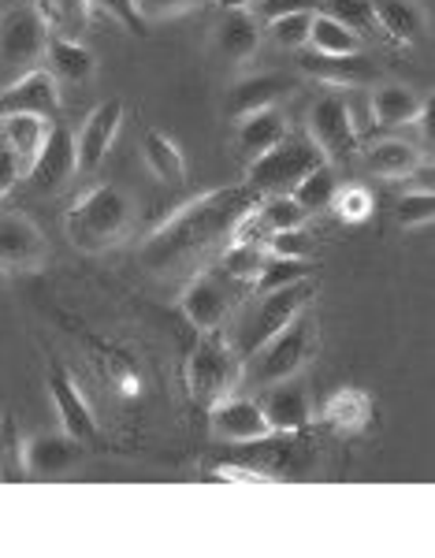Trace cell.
Wrapping results in <instances>:
<instances>
[{
	"instance_id": "f6af8a7d",
	"label": "cell",
	"mask_w": 435,
	"mask_h": 558,
	"mask_svg": "<svg viewBox=\"0 0 435 558\" xmlns=\"http://www.w3.org/2000/svg\"><path fill=\"white\" fill-rule=\"evenodd\" d=\"M26 179V165L8 146H0V202Z\"/></svg>"
},
{
	"instance_id": "6da1fadb",
	"label": "cell",
	"mask_w": 435,
	"mask_h": 558,
	"mask_svg": "<svg viewBox=\"0 0 435 558\" xmlns=\"http://www.w3.org/2000/svg\"><path fill=\"white\" fill-rule=\"evenodd\" d=\"M261 197L242 186H220V191H208L194 202L179 205L176 213L145 239L142 246V265L157 276L179 272V268L197 265L205 254H213L220 242L231 239V228L242 213L253 209Z\"/></svg>"
},
{
	"instance_id": "4316f807",
	"label": "cell",
	"mask_w": 435,
	"mask_h": 558,
	"mask_svg": "<svg viewBox=\"0 0 435 558\" xmlns=\"http://www.w3.org/2000/svg\"><path fill=\"white\" fill-rule=\"evenodd\" d=\"M75 439L71 436H38L26 444V476H57L75 465Z\"/></svg>"
},
{
	"instance_id": "277c9868",
	"label": "cell",
	"mask_w": 435,
	"mask_h": 558,
	"mask_svg": "<svg viewBox=\"0 0 435 558\" xmlns=\"http://www.w3.org/2000/svg\"><path fill=\"white\" fill-rule=\"evenodd\" d=\"M328 165L324 153L316 149V142L305 131H287V138L268 153H261L257 160L246 165V186L257 197L268 194H290L313 168Z\"/></svg>"
},
{
	"instance_id": "5bb4252c",
	"label": "cell",
	"mask_w": 435,
	"mask_h": 558,
	"mask_svg": "<svg viewBox=\"0 0 435 558\" xmlns=\"http://www.w3.org/2000/svg\"><path fill=\"white\" fill-rule=\"evenodd\" d=\"M45 254H49L45 235L26 216H0V272H38L45 265Z\"/></svg>"
},
{
	"instance_id": "74e56055",
	"label": "cell",
	"mask_w": 435,
	"mask_h": 558,
	"mask_svg": "<svg viewBox=\"0 0 435 558\" xmlns=\"http://www.w3.org/2000/svg\"><path fill=\"white\" fill-rule=\"evenodd\" d=\"M435 216V194L432 191H410L402 202L395 205V220L402 228H424Z\"/></svg>"
},
{
	"instance_id": "484cf974",
	"label": "cell",
	"mask_w": 435,
	"mask_h": 558,
	"mask_svg": "<svg viewBox=\"0 0 435 558\" xmlns=\"http://www.w3.org/2000/svg\"><path fill=\"white\" fill-rule=\"evenodd\" d=\"M142 160H145V168L160 179V183H168V186L186 183V160H183V153H179V146L168 138L165 131H145Z\"/></svg>"
},
{
	"instance_id": "f546056e",
	"label": "cell",
	"mask_w": 435,
	"mask_h": 558,
	"mask_svg": "<svg viewBox=\"0 0 435 558\" xmlns=\"http://www.w3.org/2000/svg\"><path fill=\"white\" fill-rule=\"evenodd\" d=\"M265 246L261 242H228V250L220 254V272L231 276L239 287H246V291H253V283H257V272L261 265H265Z\"/></svg>"
},
{
	"instance_id": "bcb514c9",
	"label": "cell",
	"mask_w": 435,
	"mask_h": 558,
	"mask_svg": "<svg viewBox=\"0 0 435 558\" xmlns=\"http://www.w3.org/2000/svg\"><path fill=\"white\" fill-rule=\"evenodd\" d=\"M216 481H228V484H268V481H276V476L265 473V470H257V465L228 462V465H216Z\"/></svg>"
},
{
	"instance_id": "b9f144b4",
	"label": "cell",
	"mask_w": 435,
	"mask_h": 558,
	"mask_svg": "<svg viewBox=\"0 0 435 558\" xmlns=\"http://www.w3.org/2000/svg\"><path fill=\"white\" fill-rule=\"evenodd\" d=\"M89 4H97L101 12L112 15V20L120 23L126 34H138V38H142V34H149V31H145L149 23L142 20V12H138V4H134V0H89Z\"/></svg>"
},
{
	"instance_id": "f35d334b",
	"label": "cell",
	"mask_w": 435,
	"mask_h": 558,
	"mask_svg": "<svg viewBox=\"0 0 435 558\" xmlns=\"http://www.w3.org/2000/svg\"><path fill=\"white\" fill-rule=\"evenodd\" d=\"M331 209H335V216H339L342 223H361V220H368V216H373V194H368L365 186H347V191L339 186Z\"/></svg>"
},
{
	"instance_id": "836d02e7",
	"label": "cell",
	"mask_w": 435,
	"mask_h": 558,
	"mask_svg": "<svg viewBox=\"0 0 435 558\" xmlns=\"http://www.w3.org/2000/svg\"><path fill=\"white\" fill-rule=\"evenodd\" d=\"M257 209H261V220L268 223V231L305 228V220H310V213H305L302 205H298L290 194H268V197H261Z\"/></svg>"
},
{
	"instance_id": "8d00e7d4",
	"label": "cell",
	"mask_w": 435,
	"mask_h": 558,
	"mask_svg": "<svg viewBox=\"0 0 435 558\" xmlns=\"http://www.w3.org/2000/svg\"><path fill=\"white\" fill-rule=\"evenodd\" d=\"M265 254L268 257H290V260H310L313 257V239L305 235V228L271 231V235L265 239Z\"/></svg>"
},
{
	"instance_id": "5b68a950",
	"label": "cell",
	"mask_w": 435,
	"mask_h": 558,
	"mask_svg": "<svg viewBox=\"0 0 435 558\" xmlns=\"http://www.w3.org/2000/svg\"><path fill=\"white\" fill-rule=\"evenodd\" d=\"M310 354H313V320L310 310H302L287 328H279L265 347L253 350L246 362H242V384L271 387L279 380H290V376L302 373Z\"/></svg>"
},
{
	"instance_id": "7c38bea8",
	"label": "cell",
	"mask_w": 435,
	"mask_h": 558,
	"mask_svg": "<svg viewBox=\"0 0 435 558\" xmlns=\"http://www.w3.org/2000/svg\"><path fill=\"white\" fill-rule=\"evenodd\" d=\"M49 395H52V402H57L63 436H71L83 447L101 444V425H97L94 410H89V402L83 399V391H78L75 380H71V373L63 365L49 368Z\"/></svg>"
},
{
	"instance_id": "7dc6e473",
	"label": "cell",
	"mask_w": 435,
	"mask_h": 558,
	"mask_svg": "<svg viewBox=\"0 0 435 558\" xmlns=\"http://www.w3.org/2000/svg\"><path fill=\"white\" fill-rule=\"evenodd\" d=\"M216 4H220L223 12H228V8H253L257 0H216Z\"/></svg>"
},
{
	"instance_id": "7a4b0ae2",
	"label": "cell",
	"mask_w": 435,
	"mask_h": 558,
	"mask_svg": "<svg viewBox=\"0 0 435 558\" xmlns=\"http://www.w3.org/2000/svg\"><path fill=\"white\" fill-rule=\"evenodd\" d=\"M63 228H68V239L75 250L105 254L116 242H123L126 228H131V202H126L123 191L101 183L71 205L68 216H63Z\"/></svg>"
},
{
	"instance_id": "c3c4849f",
	"label": "cell",
	"mask_w": 435,
	"mask_h": 558,
	"mask_svg": "<svg viewBox=\"0 0 435 558\" xmlns=\"http://www.w3.org/2000/svg\"><path fill=\"white\" fill-rule=\"evenodd\" d=\"M0 120H4V108H0Z\"/></svg>"
},
{
	"instance_id": "30bf717a",
	"label": "cell",
	"mask_w": 435,
	"mask_h": 558,
	"mask_svg": "<svg viewBox=\"0 0 435 558\" xmlns=\"http://www.w3.org/2000/svg\"><path fill=\"white\" fill-rule=\"evenodd\" d=\"M208 428L220 444H265L271 436L261 402L246 395H228L216 407H208Z\"/></svg>"
},
{
	"instance_id": "83f0119b",
	"label": "cell",
	"mask_w": 435,
	"mask_h": 558,
	"mask_svg": "<svg viewBox=\"0 0 435 558\" xmlns=\"http://www.w3.org/2000/svg\"><path fill=\"white\" fill-rule=\"evenodd\" d=\"M424 101L413 94L410 86H379L373 94V120L379 128H406V123H413L416 116H421Z\"/></svg>"
},
{
	"instance_id": "9c48e42d",
	"label": "cell",
	"mask_w": 435,
	"mask_h": 558,
	"mask_svg": "<svg viewBox=\"0 0 435 558\" xmlns=\"http://www.w3.org/2000/svg\"><path fill=\"white\" fill-rule=\"evenodd\" d=\"M305 134L316 142V149L324 153L328 165H339V160H350L358 153V128H353V105L339 89H328L310 105V123H305Z\"/></svg>"
},
{
	"instance_id": "ab89813d",
	"label": "cell",
	"mask_w": 435,
	"mask_h": 558,
	"mask_svg": "<svg viewBox=\"0 0 435 558\" xmlns=\"http://www.w3.org/2000/svg\"><path fill=\"white\" fill-rule=\"evenodd\" d=\"M97 365H101V373H105V380L116 387L120 395H126V399H138L142 395V380H138V373L131 368V362L126 357H97Z\"/></svg>"
},
{
	"instance_id": "8992f818",
	"label": "cell",
	"mask_w": 435,
	"mask_h": 558,
	"mask_svg": "<svg viewBox=\"0 0 435 558\" xmlns=\"http://www.w3.org/2000/svg\"><path fill=\"white\" fill-rule=\"evenodd\" d=\"M242 384V357L234 354L220 331H205V339L186 362V387L197 407H216L220 399L234 395Z\"/></svg>"
},
{
	"instance_id": "f1b7e54d",
	"label": "cell",
	"mask_w": 435,
	"mask_h": 558,
	"mask_svg": "<svg viewBox=\"0 0 435 558\" xmlns=\"http://www.w3.org/2000/svg\"><path fill=\"white\" fill-rule=\"evenodd\" d=\"M310 45L316 57H350V52H361V34H353L328 12H313Z\"/></svg>"
},
{
	"instance_id": "cb8c5ba5",
	"label": "cell",
	"mask_w": 435,
	"mask_h": 558,
	"mask_svg": "<svg viewBox=\"0 0 435 558\" xmlns=\"http://www.w3.org/2000/svg\"><path fill=\"white\" fill-rule=\"evenodd\" d=\"M373 417V399H368L361 387H342L335 391L328 402H324V425L350 436V432H361Z\"/></svg>"
},
{
	"instance_id": "e0dca14e",
	"label": "cell",
	"mask_w": 435,
	"mask_h": 558,
	"mask_svg": "<svg viewBox=\"0 0 435 558\" xmlns=\"http://www.w3.org/2000/svg\"><path fill=\"white\" fill-rule=\"evenodd\" d=\"M287 131H290V123H287V116L279 112L276 105L257 108V112L234 120V153H239V157L250 165V160H257L261 153L279 146V142L287 138Z\"/></svg>"
},
{
	"instance_id": "52a82bcc",
	"label": "cell",
	"mask_w": 435,
	"mask_h": 558,
	"mask_svg": "<svg viewBox=\"0 0 435 558\" xmlns=\"http://www.w3.org/2000/svg\"><path fill=\"white\" fill-rule=\"evenodd\" d=\"M242 294H250L246 287H239L231 276L220 272V265H213L190 279L179 305H183L186 320L194 324L197 331H220L231 313L239 310Z\"/></svg>"
},
{
	"instance_id": "9a60e30c",
	"label": "cell",
	"mask_w": 435,
	"mask_h": 558,
	"mask_svg": "<svg viewBox=\"0 0 435 558\" xmlns=\"http://www.w3.org/2000/svg\"><path fill=\"white\" fill-rule=\"evenodd\" d=\"M0 108L8 112H31V116H52L60 112V83L49 68H31L23 71L20 78H12L4 89H0Z\"/></svg>"
},
{
	"instance_id": "d6a6232c",
	"label": "cell",
	"mask_w": 435,
	"mask_h": 558,
	"mask_svg": "<svg viewBox=\"0 0 435 558\" xmlns=\"http://www.w3.org/2000/svg\"><path fill=\"white\" fill-rule=\"evenodd\" d=\"M313 268L310 260H290V257H265L257 272V283L253 291L265 294V291H276V287H287V283H298V279H310Z\"/></svg>"
},
{
	"instance_id": "7402d4cb",
	"label": "cell",
	"mask_w": 435,
	"mask_h": 558,
	"mask_svg": "<svg viewBox=\"0 0 435 558\" xmlns=\"http://www.w3.org/2000/svg\"><path fill=\"white\" fill-rule=\"evenodd\" d=\"M49 131H52V120H45V116L8 112L4 120H0V146H8L26 168H31V160L41 153Z\"/></svg>"
},
{
	"instance_id": "7bdbcfd3",
	"label": "cell",
	"mask_w": 435,
	"mask_h": 558,
	"mask_svg": "<svg viewBox=\"0 0 435 558\" xmlns=\"http://www.w3.org/2000/svg\"><path fill=\"white\" fill-rule=\"evenodd\" d=\"M321 4L324 0H257L253 4V15L257 20H279V15H294V12H321Z\"/></svg>"
},
{
	"instance_id": "603a6c76",
	"label": "cell",
	"mask_w": 435,
	"mask_h": 558,
	"mask_svg": "<svg viewBox=\"0 0 435 558\" xmlns=\"http://www.w3.org/2000/svg\"><path fill=\"white\" fill-rule=\"evenodd\" d=\"M361 160H365L368 172L379 179H406L421 165V149L402 138H379L373 146L361 149Z\"/></svg>"
},
{
	"instance_id": "ffe728a7",
	"label": "cell",
	"mask_w": 435,
	"mask_h": 558,
	"mask_svg": "<svg viewBox=\"0 0 435 558\" xmlns=\"http://www.w3.org/2000/svg\"><path fill=\"white\" fill-rule=\"evenodd\" d=\"M302 71L310 78H321L324 86L339 89V86H365L376 78V68L365 52H350V57H316V52H305L302 60Z\"/></svg>"
},
{
	"instance_id": "4dcf8cb0",
	"label": "cell",
	"mask_w": 435,
	"mask_h": 558,
	"mask_svg": "<svg viewBox=\"0 0 435 558\" xmlns=\"http://www.w3.org/2000/svg\"><path fill=\"white\" fill-rule=\"evenodd\" d=\"M335 194H339V175H335V165L313 168V172L305 175L302 183L294 186V191H290V197H294V202L302 205V209L310 213V216L331 209Z\"/></svg>"
},
{
	"instance_id": "2e32d148",
	"label": "cell",
	"mask_w": 435,
	"mask_h": 558,
	"mask_svg": "<svg viewBox=\"0 0 435 558\" xmlns=\"http://www.w3.org/2000/svg\"><path fill=\"white\" fill-rule=\"evenodd\" d=\"M261 410H265V421L271 432H302L305 425L313 421V402H310V391H305L302 384L290 376V380H279L268 387L265 402H261Z\"/></svg>"
},
{
	"instance_id": "44dd1931",
	"label": "cell",
	"mask_w": 435,
	"mask_h": 558,
	"mask_svg": "<svg viewBox=\"0 0 435 558\" xmlns=\"http://www.w3.org/2000/svg\"><path fill=\"white\" fill-rule=\"evenodd\" d=\"M45 60H49V71L57 75V83H89L97 75V57L86 49L83 41L68 38V34H49V45H45Z\"/></svg>"
},
{
	"instance_id": "3957f363",
	"label": "cell",
	"mask_w": 435,
	"mask_h": 558,
	"mask_svg": "<svg viewBox=\"0 0 435 558\" xmlns=\"http://www.w3.org/2000/svg\"><path fill=\"white\" fill-rule=\"evenodd\" d=\"M313 299H316L313 276L298 279V283H287V287H276V291H265L257 302L246 305V310L239 313V320H234V328L228 336L231 350L242 357V362H246L253 350L265 347L279 328H287L298 313L310 310Z\"/></svg>"
},
{
	"instance_id": "8fae6325",
	"label": "cell",
	"mask_w": 435,
	"mask_h": 558,
	"mask_svg": "<svg viewBox=\"0 0 435 558\" xmlns=\"http://www.w3.org/2000/svg\"><path fill=\"white\" fill-rule=\"evenodd\" d=\"M75 172H78L75 134L63 128V123H52L41 153L31 160V168H26V183H31L34 194H57L68 186V179Z\"/></svg>"
},
{
	"instance_id": "4fadbf2b",
	"label": "cell",
	"mask_w": 435,
	"mask_h": 558,
	"mask_svg": "<svg viewBox=\"0 0 435 558\" xmlns=\"http://www.w3.org/2000/svg\"><path fill=\"white\" fill-rule=\"evenodd\" d=\"M123 123V101L112 97V101H101L94 112L83 120V128L75 134V157H78V172L94 175L97 168L105 165L108 149H112L116 134H120Z\"/></svg>"
},
{
	"instance_id": "1f68e13d",
	"label": "cell",
	"mask_w": 435,
	"mask_h": 558,
	"mask_svg": "<svg viewBox=\"0 0 435 558\" xmlns=\"http://www.w3.org/2000/svg\"><path fill=\"white\" fill-rule=\"evenodd\" d=\"M26 476V444L15 425V413H0V481L15 484Z\"/></svg>"
},
{
	"instance_id": "e575fe53",
	"label": "cell",
	"mask_w": 435,
	"mask_h": 558,
	"mask_svg": "<svg viewBox=\"0 0 435 558\" xmlns=\"http://www.w3.org/2000/svg\"><path fill=\"white\" fill-rule=\"evenodd\" d=\"M45 23H57L68 38H75V34H83L86 31V23H89V0H45ZM38 8V12H41Z\"/></svg>"
},
{
	"instance_id": "d4e9b609",
	"label": "cell",
	"mask_w": 435,
	"mask_h": 558,
	"mask_svg": "<svg viewBox=\"0 0 435 558\" xmlns=\"http://www.w3.org/2000/svg\"><path fill=\"white\" fill-rule=\"evenodd\" d=\"M373 23L384 26V34L398 45H413L424 34V12L413 0H376Z\"/></svg>"
},
{
	"instance_id": "d6986e66",
	"label": "cell",
	"mask_w": 435,
	"mask_h": 558,
	"mask_svg": "<svg viewBox=\"0 0 435 558\" xmlns=\"http://www.w3.org/2000/svg\"><path fill=\"white\" fill-rule=\"evenodd\" d=\"M216 52L231 64H246V60L257 57L261 49V20L250 12V8H228L216 23Z\"/></svg>"
},
{
	"instance_id": "d590c367",
	"label": "cell",
	"mask_w": 435,
	"mask_h": 558,
	"mask_svg": "<svg viewBox=\"0 0 435 558\" xmlns=\"http://www.w3.org/2000/svg\"><path fill=\"white\" fill-rule=\"evenodd\" d=\"M310 26H313V12H294V15L271 20L268 34L279 49H305V45H310Z\"/></svg>"
},
{
	"instance_id": "ac0fdd59",
	"label": "cell",
	"mask_w": 435,
	"mask_h": 558,
	"mask_svg": "<svg viewBox=\"0 0 435 558\" xmlns=\"http://www.w3.org/2000/svg\"><path fill=\"white\" fill-rule=\"evenodd\" d=\"M290 89H294V83H290L287 75H279V71H261V75L239 78V83L228 89L223 112H228V120H242V116L257 112V108H271L276 101H283Z\"/></svg>"
},
{
	"instance_id": "60d3db41",
	"label": "cell",
	"mask_w": 435,
	"mask_h": 558,
	"mask_svg": "<svg viewBox=\"0 0 435 558\" xmlns=\"http://www.w3.org/2000/svg\"><path fill=\"white\" fill-rule=\"evenodd\" d=\"M328 15H335L353 34H365L373 26V4L368 0H328Z\"/></svg>"
},
{
	"instance_id": "ba28073f",
	"label": "cell",
	"mask_w": 435,
	"mask_h": 558,
	"mask_svg": "<svg viewBox=\"0 0 435 558\" xmlns=\"http://www.w3.org/2000/svg\"><path fill=\"white\" fill-rule=\"evenodd\" d=\"M45 45H49V23L34 4H15L0 15V68L15 71V78L41 64Z\"/></svg>"
},
{
	"instance_id": "ee69618b",
	"label": "cell",
	"mask_w": 435,
	"mask_h": 558,
	"mask_svg": "<svg viewBox=\"0 0 435 558\" xmlns=\"http://www.w3.org/2000/svg\"><path fill=\"white\" fill-rule=\"evenodd\" d=\"M142 12V20H176V15H186L194 8H202V0H134Z\"/></svg>"
}]
</instances>
